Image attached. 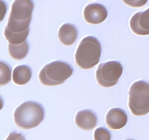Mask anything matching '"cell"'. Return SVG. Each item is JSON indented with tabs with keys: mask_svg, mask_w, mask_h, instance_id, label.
<instances>
[{
	"mask_svg": "<svg viewBox=\"0 0 149 140\" xmlns=\"http://www.w3.org/2000/svg\"><path fill=\"white\" fill-rule=\"evenodd\" d=\"M33 7V0H15L13 3L8 23L4 29V36L9 43L20 44L26 41Z\"/></svg>",
	"mask_w": 149,
	"mask_h": 140,
	"instance_id": "1",
	"label": "cell"
},
{
	"mask_svg": "<svg viewBox=\"0 0 149 140\" xmlns=\"http://www.w3.org/2000/svg\"><path fill=\"white\" fill-rule=\"evenodd\" d=\"M45 118V109L40 103L33 101L20 104L14 112L16 125L23 129H31L38 126Z\"/></svg>",
	"mask_w": 149,
	"mask_h": 140,
	"instance_id": "2",
	"label": "cell"
},
{
	"mask_svg": "<svg viewBox=\"0 0 149 140\" xmlns=\"http://www.w3.org/2000/svg\"><path fill=\"white\" fill-rule=\"evenodd\" d=\"M101 44L96 37L88 36L80 42L75 53L77 65L84 69L95 66L100 61Z\"/></svg>",
	"mask_w": 149,
	"mask_h": 140,
	"instance_id": "3",
	"label": "cell"
},
{
	"mask_svg": "<svg viewBox=\"0 0 149 140\" xmlns=\"http://www.w3.org/2000/svg\"><path fill=\"white\" fill-rule=\"evenodd\" d=\"M73 67L65 61H55L45 65L39 74V81L45 86L63 84L73 74Z\"/></svg>",
	"mask_w": 149,
	"mask_h": 140,
	"instance_id": "4",
	"label": "cell"
},
{
	"mask_svg": "<svg viewBox=\"0 0 149 140\" xmlns=\"http://www.w3.org/2000/svg\"><path fill=\"white\" fill-rule=\"evenodd\" d=\"M129 108L135 116L149 112V83L144 80L135 82L129 90Z\"/></svg>",
	"mask_w": 149,
	"mask_h": 140,
	"instance_id": "5",
	"label": "cell"
},
{
	"mask_svg": "<svg viewBox=\"0 0 149 140\" xmlns=\"http://www.w3.org/2000/svg\"><path fill=\"white\" fill-rule=\"evenodd\" d=\"M123 67L116 61H111L100 64L96 71V80L100 86L110 88L114 86L122 74Z\"/></svg>",
	"mask_w": 149,
	"mask_h": 140,
	"instance_id": "6",
	"label": "cell"
},
{
	"mask_svg": "<svg viewBox=\"0 0 149 140\" xmlns=\"http://www.w3.org/2000/svg\"><path fill=\"white\" fill-rule=\"evenodd\" d=\"M108 12L105 6L101 4H90L84 10V18L87 23L99 24L107 18Z\"/></svg>",
	"mask_w": 149,
	"mask_h": 140,
	"instance_id": "7",
	"label": "cell"
},
{
	"mask_svg": "<svg viewBox=\"0 0 149 140\" xmlns=\"http://www.w3.org/2000/svg\"><path fill=\"white\" fill-rule=\"evenodd\" d=\"M130 26L134 34L141 36L149 35V8L135 13L130 19Z\"/></svg>",
	"mask_w": 149,
	"mask_h": 140,
	"instance_id": "8",
	"label": "cell"
},
{
	"mask_svg": "<svg viewBox=\"0 0 149 140\" xmlns=\"http://www.w3.org/2000/svg\"><path fill=\"white\" fill-rule=\"evenodd\" d=\"M128 117L126 112L121 108H112L106 115L107 125L112 130H119L127 123Z\"/></svg>",
	"mask_w": 149,
	"mask_h": 140,
	"instance_id": "9",
	"label": "cell"
},
{
	"mask_svg": "<svg viewBox=\"0 0 149 140\" xmlns=\"http://www.w3.org/2000/svg\"><path fill=\"white\" fill-rule=\"evenodd\" d=\"M75 123L81 129L90 131L97 125V115L90 109H84L77 112L75 117Z\"/></svg>",
	"mask_w": 149,
	"mask_h": 140,
	"instance_id": "10",
	"label": "cell"
},
{
	"mask_svg": "<svg viewBox=\"0 0 149 140\" xmlns=\"http://www.w3.org/2000/svg\"><path fill=\"white\" fill-rule=\"evenodd\" d=\"M78 37L77 27L71 23H64L58 31V38L61 43L66 46L74 44Z\"/></svg>",
	"mask_w": 149,
	"mask_h": 140,
	"instance_id": "11",
	"label": "cell"
},
{
	"mask_svg": "<svg viewBox=\"0 0 149 140\" xmlns=\"http://www.w3.org/2000/svg\"><path fill=\"white\" fill-rule=\"evenodd\" d=\"M32 76L31 68L27 65L17 66L13 70V80L15 84L23 85L30 81Z\"/></svg>",
	"mask_w": 149,
	"mask_h": 140,
	"instance_id": "12",
	"label": "cell"
},
{
	"mask_svg": "<svg viewBox=\"0 0 149 140\" xmlns=\"http://www.w3.org/2000/svg\"><path fill=\"white\" fill-rule=\"evenodd\" d=\"M29 46L26 41L20 44L9 43L8 50L10 56L15 60H22L26 58L29 52Z\"/></svg>",
	"mask_w": 149,
	"mask_h": 140,
	"instance_id": "13",
	"label": "cell"
},
{
	"mask_svg": "<svg viewBox=\"0 0 149 140\" xmlns=\"http://www.w3.org/2000/svg\"><path fill=\"white\" fill-rule=\"evenodd\" d=\"M1 77H0V85L7 84L11 80V68L8 64L1 61Z\"/></svg>",
	"mask_w": 149,
	"mask_h": 140,
	"instance_id": "14",
	"label": "cell"
},
{
	"mask_svg": "<svg viewBox=\"0 0 149 140\" xmlns=\"http://www.w3.org/2000/svg\"><path fill=\"white\" fill-rule=\"evenodd\" d=\"M95 140H111V134L107 128L104 127H100L95 131L94 133Z\"/></svg>",
	"mask_w": 149,
	"mask_h": 140,
	"instance_id": "15",
	"label": "cell"
},
{
	"mask_svg": "<svg viewBox=\"0 0 149 140\" xmlns=\"http://www.w3.org/2000/svg\"><path fill=\"white\" fill-rule=\"evenodd\" d=\"M125 4L131 7H142L146 4L148 0H122Z\"/></svg>",
	"mask_w": 149,
	"mask_h": 140,
	"instance_id": "16",
	"label": "cell"
},
{
	"mask_svg": "<svg viewBox=\"0 0 149 140\" xmlns=\"http://www.w3.org/2000/svg\"><path fill=\"white\" fill-rule=\"evenodd\" d=\"M6 140H26V137L20 133H17L16 131L10 132L8 137L6 139Z\"/></svg>",
	"mask_w": 149,
	"mask_h": 140,
	"instance_id": "17",
	"label": "cell"
},
{
	"mask_svg": "<svg viewBox=\"0 0 149 140\" xmlns=\"http://www.w3.org/2000/svg\"><path fill=\"white\" fill-rule=\"evenodd\" d=\"M126 140H133V139H126Z\"/></svg>",
	"mask_w": 149,
	"mask_h": 140,
	"instance_id": "18",
	"label": "cell"
},
{
	"mask_svg": "<svg viewBox=\"0 0 149 140\" xmlns=\"http://www.w3.org/2000/svg\"><path fill=\"white\" fill-rule=\"evenodd\" d=\"M90 1H93V0H90Z\"/></svg>",
	"mask_w": 149,
	"mask_h": 140,
	"instance_id": "19",
	"label": "cell"
}]
</instances>
